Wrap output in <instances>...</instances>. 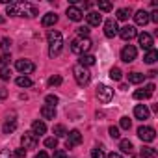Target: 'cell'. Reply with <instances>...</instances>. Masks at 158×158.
Here are the masks:
<instances>
[{
	"instance_id": "obj_16",
	"label": "cell",
	"mask_w": 158,
	"mask_h": 158,
	"mask_svg": "<svg viewBox=\"0 0 158 158\" xmlns=\"http://www.w3.org/2000/svg\"><path fill=\"white\" fill-rule=\"evenodd\" d=\"M134 21H136L138 26H145V24L149 23V13H147L145 10H138L136 15H134Z\"/></svg>"
},
{
	"instance_id": "obj_2",
	"label": "cell",
	"mask_w": 158,
	"mask_h": 158,
	"mask_svg": "<svg viewBox=\"0 0 158 158\" xmlns=\"http://www.w3.org/2000/svg\"><path fill=\"white\" fill-rule=\"evenodd\" d=\"M47 39H48V56L50 58H56L60 52H61V48H63V37H61V34L60 32H56V30H50L48 34H47Z\"/></svg>"
},
{
	"instance_id": "obj_32",
	"label": "cell",
	"mask_w": 158,
	"mask_h": 158,
	"mask_svg": "<svg viewBox=\"0 0 158 158\" xmlns=\"http://www.w3.org/2000/svg\"><path fill=\"white\" fill-rule=\"evenodd\" d=\"M60 84H61V76H60V74H54V76H50V78H48V86H50V88L60 86Z\"/></svg>"
},
{
	"instance_id": "obj_38",
	"label": "cell",
	"mask_w": 158,
	"mask_h": 158,
	"mask_svg": "<svg viewBox=\"0 0 158 158\" xmlns=\"http://www.w3.org/2000/svg\"><path fill=\"white\" fill-rule=\"evenodd\" d=\"M76 34H78V37H88L89 35V28L88 26H80V28H76Z\"/></svg>"
},
{
	"instance_id": "obj_35",
	"label": "cell",
	"mask_w": 158,
	"mask_h": 158,
	"mask_svg": "<svg viewBox=\"0 0 158 158\" xmlns=\"http://www.w3.org/2000/svg\"><path fill=\"white\" fill-rule=\"evenodd\" d=\"M47 106H52V108H56V104H58V97L56 95H47Z\"/></svg>"
},
{
	"instance_id": "obj_30",
	"label": "cell",
	"mask_w": 158,
	"mask_h": 158,
	"mask_svg": "<svg viewBox=\"0 0 158 158\" xmlns=\"http://www.w3.org/2000/svg\"><path fill=\"white\" fill-rule=\"evenodd\" d=\"M110 78H112V80H121V78H123L121 69H119V67H112V69H110Z\"/></svg>"
},
{
	"instance_id": "obj_31",
	"label": "cell",
	"mask_w": 158,
	"mask_h": 158,
	"mask_svg": "<svg viewBox=\"0 0 158 158\" xmlns=\"http://www.w3.org/2000/svg\"><path fill=\"white\" fill-rule=\"evenodd\" d=\"M10 76H11L10 67H0V78H2V80H10Z\"/></svg>"
},
{
	"instance_id": "obj_46",
	"label": "cell",
	"mask_w": 158,
	"mask_h": 158,
	"mask_svg": "<svg viewBox=\"0 0 158 158\" xmlns=\"http://www.w3.org/2000/svg\"><path fill=\"white\" fill-rule=\"evenodd\" d=\"M8 97V89L6 88H0V101H4Z\"/></svg>"
},
{
	"instance_id": "obj_10",
	"label": "cell",
	"mask_w": 158,
	"mask_h": 158,
	"mask_svg": "<svg viewBox=\"0 0 158 158\" xmlns=\"http://www.w3.org/2000/svg\"><path fill=\"white\" fill-rule=\"evenodd\" d=\"M21 143H23V149H35L37 147V138L32 132H24V136L21 138Z\"/></svg>"
},
{
	"instance_id": "obj_9",
	"label": "cell",
	"mask_w": 158,
	"mask_h": 158,
	"mask_svg": "<svg viewBox=\"0 0 158 158\" xmlns=\"http://www.w3.org/2000/svg\"><path fill=\"white\" fill-rule=\"evenodd\" d=\"M15 67H17V71L23 73V74H32V73L35 71V65H34L30 60H17V61H15Z\"/></svg>"
},
{
	"instance_id": "obj_20",
	"label": "cell",
	"mask_w": 158,
	"mask_h": 158,
	"mask_svg": "<svg viewBox=\"0 0 158 158\" xmlns=\"http://www.w3.org/2000/svg\"><path fill=\"white\" fill-rule=\"evenodd\" d=\"M41 115H43V119H54V117H56V108L45 104V106L41 108Z\"/></svg>"
},
{
	"instance_id": "obj_18",
	"label": "cell",
	"mask_w": 158,
	"mask_h": 158,
	"mask_svg": "<svg viewBox=\"0 0 158 158\" xmlns=\"http://www.w3.org/2000/svg\"><path fill=\"white\" fill-rule=\"evenodd\" d=\"M134 115H136L138 119H141V121L149 119V110H147V106H145V104H138V106L134 108Z\"/></svg>"
},
{
	"instance_id": "obj_11",
	"label": "cell",
	"mask_w": 158,
	"mask_h": 158,
	"mask_svg": "<svg viewBox=\"0 0 158 158\" xmlns=\"http://www.w3.org/2000/svg\"><path fill=\"white\" fill-rule=\"evenodd\" d=\"M117 34H119L117 23H115L114 19H108V21L104 23V35H106V37H114V35H117Z\"/></svg>"
},
{
	"instance_id": "obj_50",
	"label": "cell",
	"mask_w": 158,
	"mask_h": 158,
	"mask_svg": "<svg viewBox=\"0 0 158 158\" xmlns=\"http://www.w3.org/2000/svg\"><path fill=\"white\" fill-rule=\"evenodd\" d=\"M4 23H6V19H4L2 15H0V24H4Z\"/></svg>"
},
{
	"instance_id": "obj_39",
	"label": "cell",
	"mask_w": 158,
	"mask_h": 158,
	"mask_svg": "<svg viewBox=\"0 0 158 158\" xmlns=\"http://www.w3.org/2000/svg\"><path fill=\"white\" fill-rule=\"evenodd\" d=\"M130 125H132V123H130V119H128V117H121L119 127H121L123 130H128V128H130Z\"/></svg>"
},
{
	"instance_id": "obj_26",
	"label": "cell",
	"mask_w": 158,
	"mask_h": 158,
	"mask_svg": "<svg viewBox=\"0 0 158 158\" xmlns=\"http://www.w3.org/2000/svg\"><path fill=\"white\" fill-rule=\"evenodd\" d=\"M128 82H130V84H141V82H143V74H139V73H130V74H128Z\"/></svg>"
},
{
	"instance_id": "obj_27",
	"label": "cell",
	"mask_w": 158,
	"mask_h": 158,
	"mask_svg": "<svg viewBox=\"0 0 158 158\" xmlns=\"http://www.w3.org/2000/svg\"><path fill=\"white\" fill-rule=\"evenodd\" d=\"M130 8H121V10H117V19L119 21H127L128 17H130Z\"/></svg>"
},
{
	"instance_id": "obj_3",
	"label": "cell",
	"mask_w": 158,
	"mask_h": 158,
	"mask_svg": "<svg viewBox=\"0 0 158 158\" xmlns=\"http://www.w3.org/2000/svg\"><path fill=\"white\" fill-rule=\"evenodd\" d=\"M73 74H74V80H76L78 86H88L89 80H91V73L88 71V67H84L80 63L73 67Z\"/></svg>"
},
{
	"instance_id": "obj_12",
	"label": "cell",
	"mask_w": 158,
	"mask_h": 158,
	"mask_svg": "<svg viewBox=\"0 0 158 158\" xmlns=\"http://www.w3.org/2000/svg\"><path fill=\"white\" fill-rule=\"evenodd\" d=\"M82 17H84V13H82L80 8H76V6H69V8H67V19H69V21L78 23V21H82Z\"/></svg>"
},
{
	"instance_id": "obj_8",
	"label": "cell",
	"mask_w": 158,
	"mask_h": 158,
	"mask_svg": "<svg viewBox=\"0 0 158 158\" xmlns=\"http://www.w3.org/2000/svg\"><path fill=\"white\" fill-rule=\"evenodd\" d=\"M136 56H138L136 47H132V45L123 47V50H121V60H123L125 63H132V61L136 60Z\"/></svg>"
},
{
	"instance_id": "obj_41",
	"label": "cell",
	"mask_w": 158,
	"mask_h": 158,
	"mask_svg": "<svg viewBox=\"0 0 158 158\" xmlns=\"http://www.w3.org/2000/svg\"><path fill=\"white\" fill-rule=\"evenodd\" d=\"M10 47H11V41L8 37H4L2 41H0V48H2V50H10Z\"/></svg>"
},
{
	"instance_id": "obj_45",
	"label": "cell",
	"mask_w": 158,
	"mask_h": 158,
	"mask_svg": "<svg viewBox=\"0 0 158 158\" xmlns=\"http://www.w3.org/2000/svg\"><path fill=\"white\" fill-rule=\"evenodd\" d=\"M13 154L8 151V149H4V151H0V158H11Z\"/></svg>"
},
{
	"instance_id": "obj_47",
	"label": "cell",
	"mask_w": 158,
	"mask_h": 158,
	"mask_svg": "<svg viewBox=\"0 0 158 158\" xmlns=\"http://www.w3.org/2000/svg\"><path fill=\"white\" fill-rule=\"evenodd\" d=\"M145 91H147V93H151V95H152V91H154V84H149V86H147V88H145Z\"/></svg>"
},
{
	"instance_id": "obj_43",
	"label": "cell",
	"mask_w": 158,
	"mask_h": 158,
	"mask_svg": "<svg viewBox=\"0 0 158 158\" xmlns=\"http://www.w3.org/2000/svg\"><path fill=\"white\" fill-rule=\"evenodd\" d=\"M52 158H67V152L63 149H58V151H54V156Z\"/></svg>"
},
{
	"instance_id": "obj_25",
	"label": "cell",
	"mask_w": 158,
	"mask_h": 158,
	"mask_svg": "<svg viewBox=\"0 0 158 158\" xmlns=\"http://www.w3.org/2000/svg\"><path fill=\"white\" fill-rule=\"evenodd\" d=\"M15 82H17L19 88H30V86L34 84V82H32V78H28V76H19Z\"/></svg>"
},
{
	"instance_id": "obj_49",
	"label": "cell",
	"mask_w": 158,
	"mask_h": 158,
	"mask_svg": "<svg viewBox=\"0 0 158 158\" xmlns=\"http://www.w3.org/2000/svg\"><path fill=\"white\" fill-rule=\"evenodd\" d=\"M108 158H123V156H121L119 152H110V154H108Z\"/></svg>"
},
{
	"instance_id": "obj_28",
	"label": "cell",
	"mask_w": 158,
	"mask_h": 158,
	"mask_svg": "<svg viewBox=\"0 0 158 158\" xmlns=\"http://www.w3.org/2000/svg\"><path fill=\"white\" fill-rule=\"evenodd\" d=\"M63 136H67L65 127L63 125H54V138L58 139V138H63Z\"/></svg>"
},
{
	"instance_id": "obj_29",
	"label": "cell",
	"mask_w": 158,
	"mask_h": 158,
	"mask_svg": "<svg viewBox=\"0 0 158 158\" xmlns=\"http://www.w3.org/2000/svg\"><path fill=\"white\" fill-rule=\"evenodd\" d=\"M15 128H17V121H15V119L6 121V125H4V134H11Z\"/></svg>"
},
{
	"instance_id": "obj_7",
	"label": "cell",
	"mask_w": 158,
	"mask_h": 158,
	"mask_svg": "<svg viewBox=\"0 0 158 158\" xmlns=\"http://www.w3.org/2000/svg\"><path fill=\"white\" fill-rule=\"evenodd\" d=\"M67 134H69L67 139H65V147H67V149H73V147H76V145L82 143V134H80V130H71V132H67Z\"/></svg>"
},
{
	"instance_id": "obj_21",
	"label": "cell",
	"mask_w": 158,
	"mask_h": 158,
	"mask_svg": "<svg viewBox=\"0 0 158 158\" xmlns=\"http://www.w3.org/2000/svg\"><path fill=\"white\" fill-rule=\"evenodd\" d=\"M119 149H121L123 152H128V154L134 152V145H132L130 139H121V141H119Z\"/></svg>"
},
{
	"instance_id": "obj_24",
	"label": "cell",
	"mask_w": 158,
	"mask_h": 158,
	"mask_svg": "<svg viewBox=\"0 0 158 158\" xmlns=\"http://www.w3.org/2000/svg\"><path fill=\"white\" fill-rule=\"evenodd\" d=\"M158 60V52L154 50V48H151V50H147V54L143 56V61L145 63H154Z\"/></svg>"
},
{
	"instance_id": "obj_6",
	"label": "cell",
	"mask_w": 158,
	"mask_h": 158,
	"mask_svg": "<svg viewBox=\"0 0 158 158\" xmlns=\"http://www.w3.org/2000/svg\"><path fill=\"white\" fill-rule=\"evenodd\" d=\"M138 138L141 139V141H154V138H156V130L152 128V127H139L138 128Z\"/></svg>"
},
{
	"instance_id": "obj_48",
	"label": "cell",
	"mask_w": 158,
	"mask_h": 158,
	"mask_svg": "<svg viewBox=\"0 0 158 158\" xmlns=\"http://www.w3.org/2000/svg\"><path fill=\"white\" fill-rule=\"evenodd\" d=\"M35 158H48V154H47L45 151H41V152H37V154H35Z\"/></svg>"
},
{
	"instance_id": "obj_23",
	"label": "cell",
	"mask_w": 158,
	"mask_h": 158,
	"mask_svg": "<svg viewBox=\"0 0 158 158\" xmlns=\"http://www.w3.org/2000/svg\"><path fill=\"white\" fill-rule=\"evenodd\" d=\"M139 156L141 158H156V149L154 147H143L139 151Z\"/></svg>"
},
{
	"instance_id": "obj_1",
	"label": "cell",
	"mask_w": 158,
	"mask_h": 158,
	"mask_svg": "<svg viewBox=\"0 0 158 158\" xmlns=\"http://www.w3.org/2000/svg\"><path fill=\"white\" fill-rule=\"evenodd\" d=\"M6 13L10 17H35L37 15V8L28 4V2H10L8 8H6Z\"/></svg>"
},
{
	"instance_id": "obj_44",
	"label": "cell",
	"mask_w": 158,
	"mask_h": 158,
	"mask_svg": "<svg viewBox=\"0 0 158 158\" xmlns=\"http://www.w3.org/2000/svg\"><path fill=\"white\" fill-rule=\"evenodd\" d=\"M13 156H15V158H24V156H26V149H17V151L13 152Z\"/></svg>"
},
{
	"instance_id": "obj_22",
	"label": "cell",
	"mask_w": 158,
	"mask_h": 158,
	"mask_svg": "<svg viewBox=\"0 0 158 158\" xmlns=\"http://www.w3.org/2000/svg\"><path fill=\"white\" fill-rule=\"evenodd\" d=\"M95 56L93 54H82L80 56V65H84V67H89V65H93L95 63Z\"/></svg>"
},
{
	"instance_id": "obj_34",
	"label": "cell",
	"mask_w": 158,
	"mask_h": 158,
	"mask_svg": "<svg viewBox=\"0 0 158 158\" xmlns=\"http://www.w3.org/2000/svg\"><path fill=\"white\" fill-rule=\"evenodd\" d=\"M151 97V93H147L145 89H138V91H134V99H149Z\"/></svg>"
},
{
	"instance_id": "obj_15",
	"label": "cell",
	"mask_w": 158,
	"mask_h": 158,
	"mask_svg": "<svg viewBox=\"0 0 158 158\" xmlns=\"http://www.w3.org/2000/svg\"><path fill=\"white\" fill-rule=\"evenodd\" d=\"M86 19H88V24H89V26H99V24L102 23V15H101L99 11H89V13L86 15Z\"/></svg>"
},
{
	"instance_id": "obj_14",
	"label": "cell",
	"mask_w": 158,
	"mask_h": 158,
	"mask_svg": "<svg viewBox=\"0 0 158 158\" xmlns=\"http://www.w3.org/2000/svg\"><path fill=\"white\" fill-rule=\"evenodd\" d=\"M138 41H139V47H141V48H145V50H151V48H152V37H151L149 34H145V32L139 34V35H138Z\"/></svg>"
},
{
	"instance_id": "obj_5",
	"label": "cell",
	"mask_w": 158,
	"mask_h": 158,
	"mask_svg": "<svg viewBox=\"0 0 158 158\" xmlns=\"http://www.w3.org/2000/svg\"><path fill=\"white\" fill-rule=\"evenodd\" d=\"M97 99L102 104H108L114 99V89L110 86H106V84H99V88H97Z\"/></svg>"
},
{
	"instance_id": "obj_40",
	"label": "cell",
	"mask_w": 158,
	"mask_h": 158,
	"mask_svg": "<svg viewBox=\"0 0 158 158\" xmlns=\"http://www.w3.org/2000/svg\"><path fill=\"white\" fill-rule=\"evenodd\" d=\"M108 134H110V138H114V139H119V128L117 127H110V130H108Z\"/></svg>"
},
{
	"instance_id": "obj_42",
	"label": "cell",
	"mask_w": 158,
	"mask_h": 158,
	"mask_svg": "<svg viewBox=\"0 0 158 158\" xmlns=\"http://www.w3.org/2000/svg\"><path fill=\"white\" fill-rule=\"evenodd\" d=\"M10 54H2V56H0V65H2V67H8V63H10Z\"/></svg>"
},
{
	"instance_id": "obj_13",
	"label": "cell",
	"mask_w": 158,
	"mask_h": 158,
	"mask_svg": "<svg viewBox=\"0 0 158 158\" xmlns=\"http://www.w3.org/2000/svg\"><path fill=\"white\" fill-rule=\"evenodd\" d=\"M119 35H121V39H125V41H130V39H134V37L138 35V32H136V28H134V26L127 24V26H123V28L119 30Z\"/></svg>"
},
{
	"instance_id": "obj_4",
	"label": "cell",
	"mask_w": 158,
	"mask_h": 158,
	"mask_svg": "<svg viewBox=\"0 0 158 158\" xmlns=\"http://www.w3.org/2000/svg\"><path fill=\"white\" fill-rule=\"evenodd\" d=\"M89 48H91V41L88 37H76V39L71 41V52H74V54H80L82 56Z\"/></svg>"
},
{
	"instance_id": "obj_33",
	"label": "cell",
	"mask_w": 158,
	"mask_h": 158,
	"mask_svg": "<svg viewBox=\"0 0 158 158\" xmlns=\"http://www.w3.org/2000/svg\"><path fill=\"white\" fill-rule=\"evenodd\" d=\"M99 10H101V11H112V2H106V0H99Z\"/></svg>"
},
{
	"instance_id": "obj_37",
	"label": "cell",
	"mask_w": 158,
	"mask_h": 158,
	"mask_svg": "<svg viewBox=\"0 0 158 158\" xmlns=\"http://www.w3.org/2000/svg\"><path fill=\"white\" fill-rule=\"evenodd\" d=\"M91 158H106V152H104L102 149H99V147H97V149H93V151H91Z\"/></svg>"
},
{
	"instance_id": "obj_19",
	"label": "cell",
	"mask_w": 158,
	"mask_h": 158,
	"mask_svg": "<svg viewBox=\"0 0 158 158\" xmlns=\"http://www.w3.org/2000/svg\"><path fill=\"white\" fill-rule=\"evenodd\" d=\"M58 23V15L56 13H47L43 19H41V24L45 26V28H48V26H54Z\"/></svg>"
},
{
	"instance_id": "obj_17",
	"label": "cell",
	"mask_w": 158,
	"mask_h": 158,
	"mask_svg": "<svg viewBox=\"0 0 158 158\" xmlns=\"http://www.w3.org/2000/svg\"><path fill=\"white\" fill-rule=\"evenodd\" d=\"M47 132V125L43 123V121H34V125H32V134L35 136V138H39V136H43Z\"/></svg>"
},
{
	"instance_id": "obj_36",
	"label": "cell",
	"mask_w": 158,
	"mask_h": 158,
	"mask_svg": "<svg viewBox=\"0 0 158 158\" xmlns=\"http://www.w3.org/2000/svg\"><path fill=\"white\" fill-rule=\"evenodd\" d=\"M45 147L56 149V147H58V139H56V138H47V139H45Z\"/></svg>"
}]
</instances>
